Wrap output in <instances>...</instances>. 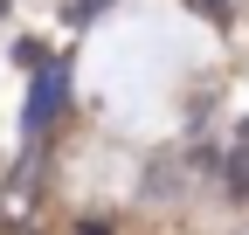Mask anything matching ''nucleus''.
<instances>
[{
    "label": "nucleus",
    "mask_w": 249,
    "mask_h": 235,
    "mask_svg": "<svg viewBox=\"0 0 249 235\" xmlns=\"http://www.w3.org/2000/svg\"><path fill=\"white\" fill-rule=\"evenodd\" d=\"M55 97H62V76H42V90H35V111H28V118L42 125V118L55 111Z\"/></svg>",
    "instance_id": "2"
},
{
    "label": "nucleus",
    "mask_w": 249,
    "mask_h": 235,
    "mask_svg": "<svg viewBox=\"0 0 249 235\" xmlns=\"http://www.w3.org/2000/svg\"><path fill=\"white\" fill-rule=\"evenodd\" d=\"M76 235H104V228H97V221H90V228H76Z\"/></svg>",
    "instance_id": "3"
},
{
    "label": "nucleus",
    "mask_w": 249,
    "mask_h": 235,
    "mask_svg": "<svg viewBox=\"0 0 249 235\" xmlns=\"http://www.w3.org/2000/svg\"><path fill=\"white\" fill-rule=\"evenodd\" d=\"M229 194L249 201V125L235 132V152H229Z\"/></svg>",
    "instance_id": "1"
}]
</instances>
